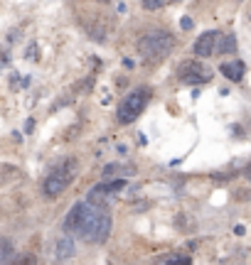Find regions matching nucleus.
<instances>
[{
	"label": "nucleus",
	"mask_w": 251,
	"mask_h": 265,
	"mask_svg": "<svg viewBox=\"0 0 251 265\" xmlns=\"http://www.w3.org/2000/svg\"><path fill=\"white\" fill-rule=\"evenodd\" d=\"M175 47V37L165 30H153L148 35L138 39V54L143 59H150V61H158V59L168 57L170 49Z\"/></svg>",
	"instance_id": "f257e3e1"
},
{
	"label": "nucleus",
	"mask_w": 251,
	"mask_h": 265,
	"mask_svg": "<svg viewBox=\"0 0 251 265\" xmlns=\"http://www.w3.org/2000/svg\"><path fill=\"white\" fill-rule=\"evenodd\" d=\"M77 160H72V157H67V160H62L55 172L44 179V184H42V189H44V196H49V199H55L59 194H64V191L69 189V184H72V179L77 177Z\"/></svg>",
	"instance_id": "f03ea898"
},
{
	"label": "nucleus",
	"mask_w": 251,
	"mask_h": 265,
	"mask_svg": "<svg viewBox=\"0 0 251 265\" xmlns=\"http://www.w3.org/2000/svg\"><path fill=\"white\" fill-rule=\"evenodd\" d=\"M148 101H150V89H145V86H143V89H135L133 94H128L118 103V111H116L118 123H123V125L133 123L135 118L145 111Z\"/></svg>",
	"instance_id": "7ed1b4c3"
},
{
	"label": "nucleus",
	"mask_w": 251,
	"mask_h": 265,
	"mask_svg": "<svg viewBox=\"0 0 251 265\" xmlns=\"http://www.w3.org/2000/svg\"><path fill=\"white\" fill-rule=\"evenodd\" d=\"M109 233H111V216L96 207L79 238H84L86 243H104L109 238Z\"/></svg>",
	"instance_id": "20e7f679"
},
{
	"label": "nucleus",
	"mask_w": 251,
	"mask_h": 265,
	"mask_svg": "<svg viewBox=\"0 0 251 265\" xmlns=\"http://www.w3.org/2000/svg\"><path fill=\"white\" fill-rule=\"evenodd\" d=\"M94 204H74V207L69 209V214H67V219H64V231L67 233H72V236H81V231L86 226V221H89V216L94 214Z\"/></svg>",
	"instance_id": "39448f33"
},
{
	"label": "nucleus",
	"mask_w": 251,
	"mask_h": 265,
	"mask_svg": "<svg viewBox=\"0 0 251 265\" xmlns=\"http://www.w3.org/2000/svg\"><path fill=\"white\" fill-rule=\"evenodd\" d=\"M210 76H212V72L194 59H187L177 67V79L182 84H205V81H210Z\"/></svg>",
	"instance_id": "423d86ee"
},
{
	"label": "nucleus",
	"mask_w": 251,
	"mask_h": 265,
	"mask_svg": "<svg viewBox=\"0 0 251 265\" xmlns=\"http://www.w3.org/2000/svg\"><path fill=\"white\" fill-rule=\"evenodd\" d=\"M126 187V182L121 179V177H116L114 182H109V184H96L94 189L89 191V196H86V202L89 204H94V207H104V204H109L114 196H116L118 191Z\"/></svg>",
	"instance_id": "0eeeda50"
},
{
	"label": "nucleus",
	"mask_w": 251,
	"mask_h": 265,
	"mask_svg": "<svg viewBox=\"0 0 251 265\" xmlns=\"http://www.w3.org/2000/svg\"><path fill=\"white\" fill-rule=\"evenodd\" d=\"M217 39H219V32H214V30H210V32H202L199 37L194 39L192 52L197 54V57H210V54H214V52H217Z\"/></svg>",
	"instance_id": "6e6552de"
},
{
	"label": "nucleus",
	"mask_w": 251,
	"mask_h": 265,
	"mask_svg": "<svg viewBox=\"0 0 251 265\" xmlns=\"http://www.w3.org/2000/svg\"><path fill=\"white\" fill-rule=\"evenodd\" d=\"M74 250H77V243H74L72 233L59 236L57 241H55V248H52V253H55V258H57V260H67V258H72V255H74Z\"/></svg>",
	"instance_id": "1a4fd4ad"
},
{
	"label": "nucleus",
	"mask_w": 251,
	"mask_h": 265,
	"mask_svg": "<svg viewBox=\"0 0 251 265\" xmlns=\"http://www.w3.org/2000/svg\"><path fill=\"white\" fill-rule=\"evenodd\" d=\"M219 72L227 76L229 81H241V79H244V72H246V67H244V61H227V64L219 67Z\"/></svg>",
	"instance_id": "9d476101"
},
{
	"label": "nucleus",
	"mask_w": 251,
	"mask_h": 265,
	"mask_svg": "<svg viewBox=\"0 0 251 265\" xmlns=\"http://www.w3.org/2000/svg\"><path fill=\"white\" fill-rule=\"evenodd\" d=\"M133 167H121V165H106L101 174H104V179H116V177H123V174H133Z\"/></svg>",
	"instance_id": "9b49d317"
},
{
	"label": "nucleus",
	"mask_w": 251,
	"mask_h": 265,
	"mask_svg": "<svg viewBox=\"0 0 251 265\" xmlns=\"http://www.w3.org/2000/svg\"><path fill=\"white\" fill-rule=\"evenodd\" d=\"M217 52H222V54H232V52H236V37H234V35L219 37L217 39Z\"/></svg>",
	"instance_id": "f8f14e48"
},
{
	"label": "nucleus",
	"mask_w": 251,
	"mask_h": 265,
	"mask_svg": "<svg viewBox=\"0 0 251 265\" xmlns=\"http://www.w3.org/2000/svg\"><path fill=\"white\" fill-rule=\"evenodd\" d=\"M15 258V246L8 238H0V263H10Z\"/></svg>",
	"instance_id": "ddd939ff"
},
{
	"label": "nucleus",
	"mask_w": 251,
	"mask_h": 265,
	"mask_svg": "<svg viewBox=\"0 0 251 265\" xmlns=\"http://www.w3.org/2000/svg\"><path fill=\"white\" fill-rule=\"evenodd\" d=\"M158 263H190V255H180V253H170V255H160V258H155Z\"/></svg>",
	"instance_id": "4468645a"
},
{
	"label": "nucleus",
	"mask_w": 251,
	"mask_h": 265,
	"mask_svg": "<svg viewBox=\"0 0 251 265\" xmlns=\"http://www.w3.org/2000/svg\"><path fill=\"white\" fill-rule=\"evenodd\" d=\"M165 5V0H143V8L145 10H158V8H163Z\"/></svg>",
	"instance_id": "2eb2a0df"
},
{
	"label": "nucleus",
	"mask_w": 251,
	"mask_h": 265,
	"mask_svg": "<svg viewBox=\"0 0 251 265\" xmlns=\"http://www.w3.org/2000/svg\"><path fill=\"white\" fill-rule=\"evenodd\" d=\"M180 27H182V30H190V27H192V18H182L180 20Z\"/></svg>",
	"instance_id": "dca6fc26"
},
{
	"label": "nucleus",
	"mask_w": 251,
	"mask_h": 265,
	"mask_svg": "<svg viewBox=\"0 0 251 265\" xmlns=\"http://www.w3.org/2000/svg\"><path fill=\"white\" fill-rule=\"evenodd\" d=\"M244 174H246V179H249V182H251V162H249V165H246V170H244Z\"/></svg>",
	"instance_id": "f3484780"
},
{
	"label": "nucleus",
	"mask_w": 251,
	"mask_h": 265,
	"mask_svg": "<svg viewBox=\"0 0 251 265\" xmlns=\"http://www.w3.org/2000/svg\"><path fill=\"white\" fill-rule=\"evenodd\" d=\"M101 3H109V0H101Z\"/></svg>",
	"instance_id": "a211bd4d"
},
{
	"label": "nucleus",
	"mask_w": 251,
	"mask_h": 265,
	"mask_svg": "<svg viewBox=\"0 0 251 265\" xmlns=\"http://www.w3.org/2000/svg\"><path fill=\"white\" fill-rule=\"evenodd\" d=\"M165 3H170V0H165Z\"/></svg>",
	"instance_id": "6ab92c4d"
}]
</instances>
